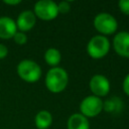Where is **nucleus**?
I'll return each instance as SVG.
<instances>
[{"label":"nucleus","mask_w":129,"mask_h":129,"mask_svg":"<svg viewBox=\"0 0 129 129\" xmlns=\"http://www.w3.org/2000/svg\"><path fill=\"white\" fill-rule=\"evenodd\" d=\"M69 83V76L64 69L54 67L48 70L45 76V86L51 93L62 92Z\"/></svg>","instance_id":"f257e3e1"},{"label":"nucleus","mask_w":129,"mask_h":129,"mask_svg":"<svg viewBox=\"0 0 129 129\" xmlns=\"http://www.w3.org/2000/svg\"><path fill=\"white\" fill-rule=\"evenodd\" d=\"M17 75L27 83H35L41 77V68L37 62L31 59L21 60L16 68Z\"/></svg>","instance_id":"f03ea898"},{"label":"nucleus","mask_w":129,"mask_h":129,"mask_svg":"<svg viewBox=\"0 0 129 129\" xmlns=\"http://www.w3.org/2000/svg\"><path fill=\"white\" fill-rule=\"evenodd\" d=\"M110 49V41L104 35L93 36L87 44V52L92 58H102L104 57Z\"/></svg>","instance_id":"7ed1b4c3"},{"label":"nucleus","mask_w":129,"mask_h":129,"mask_svg":"<svg viewBox=\"0 0 129 129\" xmlns=\"http://www.w3.org/2000/svg\"><path fill=\"white\" fill-rule=\"evenodd\" d=\"M94 27L101 35H110L113 34L118 27L116 18L107 12H101L97 14L94 18Z\"/></svg>","instance_id":"20e7f679"},{"label":"nucleus","mask_w":129,"mask_h":129,"mask_svg":"<svg viewBox=\"0 0 129 129\" xmlns=\"http://www.w3.org/2000/svg\"><path fill=\"white\" fill-rule=\"evenodd\" d=\"M33 12L41 20H52L58 15L57 3L52 0H39L34 4Z\"/></svg>","instance_id":"39448f33"},{"label":"nucleus","mask_w":129,"mask_h":129,"mask_svg":"<svg viewBox=\"0 0 129 129\" xmlns=\"http://www.w3.org/2000/svg\"><path fill=\"white\" fill-rule=\"evenodd\" d=\"M103 106H104V102L102 101L101 98L96 97L94 95H90L82 100L80 104V111L81 114L87 118L95 117L102 112Z\"/></svg>","instance_id":"423d86ee"},{"label":"nucleus","mask_w":129,"mask_h":129,"mask_svg":"<svg viewBox=\"0 0 129 129\" xmlns=\"http://www.w3.org/2000/svg\"><path fill=\"white\" fill-rule=\"evenodd\" d=\"M89 87L94 96L101 98L108 95L110 91V82L103 75H95L91 78Z\"/></svg>","instance_id":"0eeeda50"},{"label":"nucleus","mask_w":129,"mask_h":129,"mask_svg":"<svg viewBox=\"0 0 129 129\" xmlns=\"http://www.w3.org/2000/svg\"><path fill=\"white\" fill-rule=\"evenodd\" d=\"M113 47L117 54L129 58V32H118L113 38Z\"/></svg>","instance_id":"6e6552de"},{"label":"nucleus","mask_w":129,"mask_h":129,"mask_svg":"<svg viewBox=\"0 0 129 129\" xmlns=\"http://www.w3.org/2000/svg\"><path fill=\"white\" fill-rule=\"evenodd\" d=\"M15 22H16L17 29L19 31L25 32V31L30 30L35 25L36 16H35L33 11H31V10H24V11H22L18 15L17 20Z\"/></svg>","instance_id":"1a4fd4ad"},{"label":"nucleus","mask_w":129,"mask_h":129,"mask_svg":"<svg viewBox=\"0 0 129 129\" xmlns=\"http://www.w3.org/2000/svg\"><path fill=\"white\" fill-rule=\"evenodd\" d=\"M17 30L18 29L16 26V22L12 18L8 16L0 17V38L3 39L13 38Z\"/></svg>","instance_id":"9d476101"},{"label":"nucleus","mask_w":129,"mask_h":129,"mask_svg":"<svg viewBox=\"0 0 129 129\" xmlns=\"http://www.w3.org/2000/svg\"><path fill=\"white\" fill-rule=\"evenodd\" d=\"M68 129H90V123L87 117L81 113L72 114L67 123Z\"/></svg>","instance_id":"9b49d317"},{"label":"nucleus","mask_w":129,"mask_h":129,"mask_svg":"<svg viewBox=\"0 0 129 129\" xmlns=\"http://www.w3.org/2000/svg\"><path fill=\"white\" fill-rule=\"evenodd\" d=\"M34 123L38 129H47L52 123V116L47 110H41L35 115Z\"/></svg>","instance_id":"f8f14e48"},{"label":"nucleus","mask_w":129,"mask_h":129,"mask_svg":"<svg viewBox=\"0 0 129 129\" xmlns=\"http://www.w3.org/2000/svg\"><path fill=\"white\" fill-rule=\"evenodd\" d=\"M44 60L51 68L57 67V64L61 60V53L57 48L54 47L47 48L44 52Z\"/></svg>","instance_id":"ddd939ff"},{"label":"nucleus","mask_w":129,"mask_h":129,"mask_svg":"<svg viewBox=\"0 0 129 129\" xmlns=\"http://www.w3.org/2000/svg\"><path fill=\"white\" fill-rule=\"evenodd\" d=\"M122 103L119 99H116V98H112L110 100H107L105 103H104V106H103V109H105L107 112H115V111H119L118 107H121Z\"/></svg>","instance_id":"4468645a"},{"label":"nucleus","mask_w":129,"mask_h":129,"mask_svg":"<svg viewBox=\"0 0 129 129\" xmlns=\"http://www.w3.org/2000/svg\"><path fill=\"white\" fill-rule=\"evenodd\" d=\"M13 39H14V41L17 44H20L21 45V44L26 43V41H27V35L25 34V32H22V31L17 30V32L13 36Z\"/></svg>","instance_id":"2eb2a0df"},{"label":"nucleus","mask_w":129,"mask_h":129,"mask_svg":"<svg viewBox=\"0 0 129 129\" xmlns=\"http://www.w3.org/2000/svg\"><path fill=\"white\" fill-rule=\"evenodd\" d=\"M57 9H58V13H68L71 9V5L68 1H60L59 3H57Z\"/></svg>","instance_id":"dca6fc26"},{"label":"nucleus","mask_w":129,"mask_h":129,"mask_svg":"<svg viewBox=\"0 0 129 129\" xmlns=\"http://www.w3.org/2000/svg\"><path fill=\"white\" fill-rule=\"evenodd\" d=\"M118 6L122 13L129 15V0H120L118 2Z\"/></svg>","instance_id":"f3484780"},{"label":"nucleus","mask_w":129,"mask_h":129,"mask_svg":"<svg viewBox=\"0 0 129 129\" xmlns=\"http://www.w3.org/2000/svg\"><path fill=\"white\" fill-rule=\"evenodd\" d=\"M122 87H123V91H124V93H125L126 95L129 96V74L124 78Z\"/></svg>","instance_id":"a211bd4d"},{"label":"nucleus","mask_w":129,"mask_h":129,"mask_svg":"<svg viewBox=\"0 0 129 129\" xmlns=\"http://www.w3.org/2000/svg\"><path fill=\"white\" fill-rule=\"evenodd\" d=\"M7 54H8V48L6 47V45L0 43V59L5 58Z\"/></svg>","instance_id":"6ab92c4d"},{"label":"nucleus","mask_w":129,"mask_h":129,"mask_svg":"<svg viewBox=\"0 0 129 129\" xmlns=\"http://www.w3.org/2000/svg\"><path fill=\"white\" fill-rule=\"evenodd\" d=\"M4 3L8 5H17V4H20L21 1L20 0H5Z\"/></svg>","instance_id":"aec40b11"}]
</instances>
